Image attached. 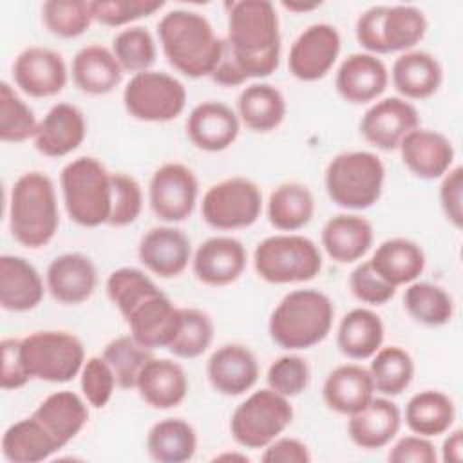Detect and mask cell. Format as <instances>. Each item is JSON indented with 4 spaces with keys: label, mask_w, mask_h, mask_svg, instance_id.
Instances as JSON below:
<instances>
[{
    "label": "cell",
    "mask_w": 463,
    "mask_h": 463,
    "mask_svg": "<svg viewBox=\"0 0 463 463\" xmlns=\"http://www.w3.org/2000/svg\"><path fill=\"white\" fill-rule=\"evenodd\" d=\"M280 61V31L269 0H239L230 4L228 38L212 80L237 87L251 78L271 76Z\"/></svg>",
    "instance_id": "obj_1"
},
{
    "label": "cell",
    "mask_w": 463,
    "mask_h": 463,
    "mask_svg": "<svg viewBox=\"0 0 463 463\" xmlns=\"http://www.w3.org/2000/svg\"><path fill=\"white\" fill-rule=\"evenodd\" d=\"M157 36L168 63L186 78L197 80L212 76L215 71L224 40H221L206 16L174 9L157 24Z\"/></svg>",
    "instance_id": "obj_2"
},
{
    "label": "cell",
    "mask_w": 463,
    "mask_h": 463,
    "mask_svg": "<svg viewBox=\"0 0 463 463\" xmlns=\"http://www.w3.org/2000/svg\"><path fill=\"white\" fill-rule=\"evenodd\" d=\"M60 226L56 188L52 179L38 170L22 174L9 195V230L13 239L29 248L47 246Z\"/></svg>",
    "instance_id": "obj_3"
},
{
    "label": "cell",
    "mask_w": 463,
    "mask_h": 463,
    "mask_svg": "<svg viewBox=\"0 0 463 463\" xmlns=\"http://www.w3.org/2000/svg\"><path fill=\"white\" fill-rule=\"evenodd\" d=\"M335 306L318 289H295L271 311L268 331L271 340L288 351L309 349L331 331Z\"/></svg>",
    "instance_id": "obj_4"
},
{
    "label": "cell",
    "mask_w": 463,
    "mask_h": 463,
    "mask_svg": "<svg viewBox=\"0 0 463 463\" xmlns=\"http://www.w3.org/2000/svg\"><path fill=\"white\" fill-rule=\"evenodd\" d=\"M60 186L71 221L83 228H98L109 222L112 172L99 159L81 156L69 161L60 174Z\"/></svg>",
    "instance_id": "obj_5"
},
{
    "label": "cell",
    "mask_w": 463,
    "mask_h": 463,
    "mask_svg": "<svg viewBox=\"0 0 463 463\" xmlns=\"http://www.w3.org/2000/svg\"><path fill=\"white\" fill-rule=\"evenodd\" d=\"M385 166L367 150L336 154L326 166L324 184L329 199L345 210L371 208L382 197Z\"/></svg>",
    "instance_id": "obj_6"
},
{
    "label": "cell",
    "mask_w": 463,
    "mask_h": 463,
    "mask_svg": "<svg viewBox=\"0 0 463 463\" xmlns=\"http://www.w3.org/2000/svg\"><path fill=\"white\" fill-rule=\"evenodd\" d=\"M427 18L414 5H373L364 11L354 25L358 43L369 54L411 51L423 40Z\"/></svg>",
    "instance_id": "obj_7"
},
{
    "label": "cell",
    "mask_w": 463,
    "mask_h": 463,
    "mask_svg": "<svg viewBox=\"0 0 463 463\" xmlns=\"http://www.w3.org/2000/svg\"><path fill=\"white\" fill-rule=\"evenodd\" d=\"M257 275L269 284L313 280L322 269L320 248L298 233H277L260 241L253 251Z\"/></svg>",
    "instance_id": "obj_8"
},
{
    "label": "cell",
    "mask_w": 463,
    "mask_h": 463,
    "mask_svg": "<svg viewBox=\"0 0 463 463\" xmlns=\"http://www.w3.org/2000/svg\"><path fill=\"white\" fill-rule=\"evenodd\" d=\"M20 358L29 378L65 383L81 373L85 349L76 335L45 329L20 338Z\"/></svg>",
    "instance_id": "obj_9"
},
{
    "label": "cell",
    "mask_w": 463,
    "mask_h": 463,
    "mask_svg": "<svg viewBox=\"0 0 463 463\" xmlns=\"http://www.w3.org/2000/svg\"><path fill=\"white\" fill-rule=\"evenodd\" d=\"M293 421L289 398L273 389H259L239 403L230 420L233 439L244 449H264Z\"/></svg>",
    "instance_id": "obj_10"
},
{
    "label": "cell",
    "mask_w": 463,
    "mask_h": 463,
    "mask_svg": "<svg viewBox=\"0 0 463 463\" xmlns=\"http://www.w3.org/2000/svg\"><path fill=\"white\" fill-rule=\"evenodd\" d=\"M262 212V192L248 177H228L212 184L201 203L203 221L213 230H242L257 222Z\"/></svg>",
    "instance_id": "obj_11"
},
{
    "label": "cell",
    "mask_w": 463,
    "mask_h": 463,
    "mask_svg": "<svg viewBox=\"0 0 463 463\" xmlns=\"http://www.w3.org/2000/svg\"><path fill=\"white\" fill-rule=\"evenodd\" d=\"M125 110L139 121L166 123L186 107L184 85L163 71L134 74L123 90Z\"/></svg>",
    "instance_id": "obj_12"
},
{
    "label": "cell",
    "mask_w": 463,
    "mask_h": 463,
    "mask_svg": "<svg viewBox=\"0 0 463 463\" xmlns=\"http://www.w3.org/2000/svg\"><path fill=\"white\" fill-rule=\"evenodd\" d=\"M199 183L192 168L183 163L161 165L148 184V203L165 222L186 221L197 203Z\"/></svg>",
    "instance_id": "obj_13"
},
{
    "label": "cell",
    "mask_w": 463,
    "mask_h": 463,
    "mask_svg": "<svg viewBox=\"0 0 463 463\" xmlns=\"http://www.w3.org/2000/svg\"><path fill=\"white\" fill-rule=\"evenodd\" d=\"M340 33L331 24H313L293 42L288 56L289 72L300 81L322 80L340 54Z\"/></svg>",
    "instance_id": "obj_14"
},
{
    "label": "cell",
    "mask_w": 463,
    "mask_h": 463,
    "mask_svg": "<svg viewBox=\"0 0 463 463\" xmlns=\"http://www.w3.org/2000/svg\"><path fill=\"white\" fill-rule=\"evenodd\" d=\"M420 127L416 107L398 96L374 101L360 119V134L373 146L391 152L400 146L403 137Z\"/></svg>",
    "instance_id": "obj_15"
},
{
    "label": "cell",
    "mask_w": 463,
    "mask_h": 463,
    "mask_svg": "<svg viewBox=\"0 0 463 463\" xmlns=\"http://www.w3.org/2000/svg\"><path fill=\"white\" fill-rule=\"evenodd\" d=\"M14 85L31 98H51L67 85L63 56L47 47H27L13 63Z\"/></svg>",
    "instance_id": "obj_16"
},
{
    "label": "cell",
    "mask_w": 463,
    "mask_h": 463,
    "mask_svg": "<svg viewBox=\"0 0 463 463\" xmlns=\"http://www.w3.org/2000/svg\"><path fill=\"white\" fill-rule=\"evenodd\" d=\"M137 257L150 273L161 279H175L192 260V242L179 228L156 226L141 237Z\"/></svg>",
    "instance_id": "obj_17"
},
{
    "label": "cell",
    "mask_w": 463,
    "mask_h": 463,
    "mask_svg": "<svg viewBox=\"0 0 463 463\" xmlns=\"http://www.w3.org/2000/svg\"><path fill=\"white\" fill-rule=\"evenodd\" d=\"M246 260L248 253L241 241L217 235L199 244L192 257V268L199 282L221 288L235 282L244 273Z\"/></svg>",
    "instance_id": "obj_18"
},
{
    "label": "cell",
    "mask_w": 463,
    "mask_h": 463,
    "mask_svg": "<svg viewBox=\"0 0 463 463\" xmlns=\"http://www.w3.org/2000/svg\"><path fill=\"white\" fill-rule=\"evenodd\" d=\"M130 335L148 349H161L174 342L181 326V307L163 293H156L143 300L125 318Z\"/></svg>",
    "instance_id": "obj_19"
},
{
    "label": "cell",
    "mask_w": 463,
    "mask_h": 463,
    "mask_svg": "<svg viewBox=\"0 0 463 463\" xmlns=\"http://www.w3.org/2000/svg\"><path fill=\"white\" fill-rule=\"evenodd\" d=\"M241 119L222 101H203L192 109L186 119V136L204 152H222L239 137Z\"/></svg>",
    "instance_id": "obj_20"
},
{
    "label": "cell",
    "mask_w": 463,
    "mask_h": 463,
    "mask_svg": "<svg viewBox=\"0 0 463 463\" xmlns=\"http://www.w3.org/2000/svg\"><path fill=\"white\" fill-rule=\"evenodd\" d=\"M405 168L420 179H439L454 163L456 152L447 136L430 128H414L400 143Z\"/></svg>",
    "instance_id": "obj_21"
},
{
    "label": "cell",
    "mask_w": 463,
    "mask_h": 463,
    "mask_svg": "<svg viewBox=\"0 0 463 463\" xmlns=\"http://www.w3.org/2000/svg\"><path fill=\"white\" fill-rule=\"evenodd\" d=\"M257 356L242 344H224L217 347L206 362L210 385L224 396H241L259 380Z\"/></svg>",
    "instance_id": "obj_22"
},
{
    "label": "cell",
    "mask_w": 463,
    "mask_h": 463,
    "mask_svg": "<svg viewBox=\"0 0 463 463\" xmlns=\"http://www.w3.org/2000/svg\"><path fill=\"white\" fill-rule=\"evenodd\" d=\"M389 83L385 63L369 52L349 54L338 67L335 87L338 96L353 105L371 103L383 94Z\"/></svg>",
    "instance_id": "obj_23"
},
{
    "label": "cell",
    "mask_w": 463,
    "mask_h": 463,
    "mask_svg": "<svg viewBox=\"0 0 463 463\" xmlns=\"http://www.w3.org/2000/svg\"><path fill=\"white\" fill-rule=\"evenodd\" d=\"M87 136L83 112L71 103H56L49 109L34 132V146L45 157H65L74 152Z\"/></svg>",
    "instance_id": "obj_24"
},
{
    "label": "cell",
    "mask_w": 463,
    "mask_h": 463,
    "mask_svg": "<svg viewBox=\"0 0 463 463\" xmlns=\"http://www.w3.org/2000/svg\"><path fill=\"white\" fill-rule=\"evenodd\" d=\"M47 289L54 300L76 306L89 300L98 284V271L83 253H63L51 260L45 271Z\"/></svg>",
    "instance_id": "obj_25"
},
{
    "label": "cell",
    "mask_w": 463,
    "mask_h": 463,
    "mask_svg": "<svg viewBox=\"0 0 463 463\" xmlns=\"http://www.w3.org/2000/svg\"><path fill=\"white\" fill-rule=\"evenodd\" d=\"M400 425V407L387 396H374L362 411L349 416L347 434L356 447L376 450L392 441Z\"/></svg>",
    "instance_id": "obj_26"
},
{
    "label": "cell",
    "mask_w": 463,
    "mask_h": 463,
    "mask_svg": "<svg viewBox=\"0 0 463 463\" xmlns=\"http://www.w3.org/2000/svg\"><path fill=\"white\" fill-rule=\"evenodd\" d=\"M373 224L356 213L333 215L322 228L320 242L324 251L338 264L360 260L373 246Z\"/></svg>",
    "instance_id": "obj_27"
},
{
    "label": "cell",
    "mask_w": 463,
    "mask_h": 463,
    "mask_svg": "<svg viewBox=\"0 0 463 463\" xmlns=\"http://www.w3.org/2000/svg\"><path fill=\"white\" fill-rule=\"evenodd\" d=\"M136 389L145 403L166 411L183 403L188 394V378L177 362L150 358L137 376Z\"/></svg>",
    "instance_id": "obj_28"
},
{
    "label": "cell",
    "mask_w": 463,
    "mask_h": 463,
    "mask_svg": "<svg viewBox=\"0 0 463 463\" xmlns=\"http://www.w3.org/2000/svg\"><path fill=\"white\" fill-rule=\"evenodd\" d=\"M43 298V280L38 269L24 257H0V306L5 311L34 309Z\"/></svg>",
    "instance_id": "obj_29"
},
{
    "label": "cell",
    "mask_w": 463,
    "mask_h": 463,
    "mask_svg": "<svg viewBox=\"0 0 463 463\" xmlns=\"http://www.w3.org/2000/svg\"><path fill=\"white\" fill-rule=\"evenodd\" d=\"M322 398L333 412L351 416L374 398V383L365 367L344 364L327 374L322 385Z\"/></svg>",
    "instance_id": "obj_30"
},
{
    "label": "cell",
    "mask_w": 463,
    "mask_h": 463,
    "mask_svg": "<svg viewBox=\"0 0 463 463\" xmlns=\"http://www.w3.org/2000/svg\"><path fill=\"white\" fill-rule=\"evenodd\" d=\"M391 80L403 99H427L438 92L443 69L434 54L411 49L394 60Z\"/></svg>",
    "instance_id": "obj_31"
},
{
    "label": "cell",
    "mask_w": 463,
    "mask_h": 463,
    "mask_svg": "<svg viewBox=\"0 0 463 463\" xmlns=\"http://www.w3.org/2000/svg\"><path fill=\"white\" fill-rule=\"evenodd\" d=\"M63 449L72 441L89 420L87 400L72 391H58L49 394L31 414Z\"/></svg>",
    "instance_id": "obj_32"
},
{
    "label": "cell",
    "mask_w": 463,
    "mask_h": 463,
    "mask_svg": "<svg viewBox=\"0 0 463 463\" xmlns=\"http://www.w3.org/2000/svg\"><path fill=\"white\" fill-rule=\"evenodd\" d=\"M72 80L76 87L90 96L112 92L123 80V69L110 49L90 43L72 58Z\"/></svg>",
    "instance_id": "obj_33"
},
{
    "label": "cell",
    "mask_w": 463,
    "mask_h": 463,
    "mask_svg": "<svg viewBox=\"0 0 463 463\" xmlns=\"http://www.w3.org/2000/svg\"><path fill=\"white\" fill-rule=\"evenodd\" d=\"M369 262L383 280L398 288L418 280L425 269V253L418 242L392 237L374 250Z\"/></svg>",
    "instance_id": "obj_34"
},
{
    "label": "cell",
    "mask_w": 463,
    "mask_h": 463,
    "mask_svg": "<svg viewBox=\"0 0 463 463\" xmlns=\"http://www.w3.org/2000/svg\"><path fill=\"white\" fill-rule=\"evenodd\" d=\"M383 336L385 327L382 318L373 309L354 307L338 324L336 345L351 360H367L382 347Z\"/></svg>",
    "instance_id": "obj_35"
},
{
    "label": "cell",
    "mask_w": 463,
    "mask_h": 463,
    "mask_svg": "<svg viewBox=\"0 0 463 463\" xmlns=\"http://www.w3.org/2000/svg\"><path fill=\"white\" fill-rule=\"evenodd\" d=\"M284 94L271 83H251L244 87L237 99L239 119L253 132H271L286 118Z\"/></svg>",
    "instance_id": "obj_36"
},
{
    "label": "cell",
    "mask_w": 463,
    "mask_h": 463,
    "mask_svg": "<svg viewBox=\"0 0 463 463\" xmlns=\"http://www.w3.org/2000/svg\"><path fill=\"white\" fill-rule=\"evenodd\" d=\"M456 420V405L450 396L441 391L427 389L412 394L405 405L407 427L425 438L445 434Z\"/></svg>",
    "instance_id": "obj_37"
},
{
    "label": "cell",
    "mask_w": 463,
    "mask_h": 463,
    "mask_svg": "<svg viewBox=\"0 0 463 463\" xmlns=\"http://www.w3.org/2000/svg\"><path fill=\"white\" fill-rule=\"evenodd\" d=\"M60 449L52 436L33 416L9 425L2 436V454L11 463H40Z\"/></svg>",
    "instance_id": "obj_38"
},
{
    "label": "cell",
    "mask_w": 463,
    "mask_h": 463,
    "mask_svg": "<svg viewBox=\"0 0 463 463\" xmlns=\"http://www.w3.org/2000/svg\"><path fill=\"white\" fill-rule=\"evenodd\" d=\"M315 213L311 190L297 181H288L271 190L268 199V221L275 230L297 232L304 228Z\"/></svg>",
    "instance_id": "obj_39"
},
{
    "label": "cell",
    "mask_w": 463,
    "mask_h": 463,
    "mask_svg": "<svg viewBox=\"0 0 463 463\" xmlns=\"http://www.w3.org/2000/svg\"><path fill=\"white\" fill-rule=\"evenodd\" d=\"M197 450L194 427L181 418H165L154 423L146 434V452L159 463H184Z\"/></svg>",
    "instance_id": "obj_40"
},
{
    "label": "cell",
    "mask_w": 463,
    "mask_h": 463,
    "mask_svg": "<svg viewBox=\"0 0 463 463\" xmlns=\"http://www.w3.org/2000/svg\"><path fill=\"white\" fill-rule=\"evenodd\" d=\"M367 371L373 378L374 391L391 398L402 394L411 385L414 378V362L405 349L387 345L380 347L371 356Z\"/></svg>",
    "instance_id": "obj_41"
},
{
    "label": "cell",
    "mask_w": 463,
    "mask_h": 463,
    "mask_svg": "<svg viewBox=\"0 0 463 463\" xmlns=\"http://www.w3.org/2000/svg\"><path fill=\"white\" fill-rule=\"evenodd\" d=\"M403 307L416 322L439 327L450 322L454 315V300L452 297L438 284L414 280L407 284L403 293Z\"/></svg>",
    "instance_id": "obj_42"
},
{
    "label": "cell",
    "mask_w": 463,
    "mask_h": 463,
    "mask_svg": "<svg viewBox=\"0 0 463 463\" xmlns=\"http://www.w3.org/2000/svg\"><path fill=\"white\" fill-rule=\"evenodd\" d=\"M101 356L110 365L116 383L121 389H134L141 369L152 356V349L141 345L132 335L118 336L110 340L105 347Z\"/></svg>",
    "instance_id": "obj_43"
},
{
    "label": "cell",
    "mask_w": 463,
    "mask_h": 463,
    "mask_svg": "<svg viewBox=\"0 0 463 463\" xmlns=\"http://www.w3.org/2000/svg\"><path fill=\"white\" fill-rule=\"evenodd\" d=\"M112 54L127 72L150 71L157 58V47L152 33L143 25H130L121 29L112 38Z\"/></svg>",
    "instance_id": "obj_44"
},
{
    "label": "cell",
    "mask_w": 463,
    "mask_h": 463,
    "mask_svg": "<svg viewBox=\"0 0 463 463\" xmlns=\"http://www.w3.org/2000/svg\"><path fill=\"white\" fill-rule=\"evenodd\" d=\"M105 289L110 302L118 307L123 318H127L130 311L137 307L143 300L161 291L154 284V280L137 268L114 269L107 279Z\"/></svg>",
    "instance_id": "obj_45"
},
{
    "label": "cell",
    "mask_w": 463,
    "mask_h": 463,
    "mask_svg": "<svg viewBox=\"0 0 463 463\" xmlns=\"http://www.w3.org/2000/svg\"><path fill=\"white\" fill-rule=\"evenodd\" d=\"M42 20L58 38H78L94 22L90 2L85 0H47L42 5Z\"/></svg>",
    "instance_id": "obj_46"
},
{
    "label": "cell",
    "mask_w": 463,
    "mask_h": 463,
    "mask_svg": "<svg viewBox=\"0 0 463 463\" xmlns=\"http://www.w3.org/2000/svg\"><path fill=\"white\" fill-rule=\"evenodd\" d=\"M38 121L33 109L7 83H0V139L4 143H24L34 137Z\"/></svg>",
    "instance_id": "obj_47"
},
{
    "label": "cell",
    "mask_w": 463,
    "mask_h": 463,
    "mask_svg": "<svg viewBox=\"0 0 463 463\" xmlns=\"http://www.w3.org/2000/svg\"><path fill=\"white\" fill-rule=\"evenodd\" d=\"M213 333V322L204 311L181 307V326L177 336L168 345V351L177 358H197L212 345Z\"/></svg>",
    "instance_id": "obj_48"
},
{
    "label": "cell",
    "mask_w": 463,
    "mask_h": 463,
    "mask_svg": "<svg viewBox=\"0 0 463 463\" xmlns=\"http://www.w3.org/2000/svg\"><path fill=\"white\" fill-rule=\"evenodd\" d=\"M143 210V190L136 177L125 172L112 174V199H110V226L123 228L139 217Z\"/></svg>",
    "instance_id": "obj_49"
},
{
    "label": "cell",
    "mask_w": 463,
    "mask_h": 463,
    "mask_svg": "<svg viewBox=\"0 0 463 463\" xmlns=\"http://www.w3.org/2000/svg\"><path fill=\"white\" fill-rule=\"evenodd\" d=\"M161 0H92L94 22L107 27H121L163 9Z\"/></svg>",
    "instance_id": "obj_50"
},
{
    "label": "cell",
    "mask_w": 463,
    "mask_h": 463,
    "mask_svg": "<svg viewBox=\"0 0 463 463\" xmlns=\"http://www.w3.org/2000/svg\"><path fill=\"white\" fill-rule=\"evenodd\" d=\"M311 371L307 362L298 354H282L268 369V387L275 392L293 398L302 394L309 385Z\"/></svg>",
    "instance_id": "obj_51"
},
{
    "label": "cell",
    "mask_w": 463,
    "mask_h": 463,
    "mask_svg": "<svg viewBox=\"0 0 463 463\" xmlns=\"http://www.w3.org/2000/svg\"><path fill=\"white\" fill-rule=\"evenodd\" d=\"M80 385L83 398L94 409H103L116 389V376L103 356H90L85 360L80 373Z\"/></svg>",
    "instance_id": "obj_52"
},
{
    "label": "cell",
    "mask_w": 463,
    "mask_h": 463,
    "mask_svg": "<svg viewBox=\"0 0 463 463\" xmlns=\"http://www.w3.org/2000/svg\"><path fill=\"white\" fill-rule=\"evenodd\" d=\"M349 289L356 300L369 306H383L394 295L396 288L383 280L371 266L369 260L360 262L349 275Z\"/></svg>",
    "instance_id": "obj_53"
},
{
    "label": "cell",
    "mask_w": 463,
    "mask_h": 463,
    "mask_svg": "<svg viewBox=\"0 0 463 463\" xmlns=\"http://www.w3.org/2000/svg\"><path fill=\"white\" fill-rule=\"evenodd\" d=\"M439 203L445 217L454 228L463 226V168L452 166L441 179Z\"/></svg>",
    "instance_id": "obj_54"
},
{
    "label": "cell",
    "mask_w": 463,
    "mask_h": 463,
    "mask_svg": "<svg viewBox=\"0 0 463 463\" xmlns=\"http://www.w3.org/2000/svg\"><path fill=\"white\" fill-rule=\"evenodd\" d=\"M387 459L391 463H436L438 452L430 438L425 436H403L389 450Z\"/></svg>",
    "instance_id": "obj_55"
},
{
    "label": "cell",
    "mask_w": 463,
    "mask_h": 463,
    "mask_svg": "<svg viewBox=\"0 0 463 463\" xmlns=\"http://www.w3.org/2000/svg\"><path fill=\"white\" fill-rule=\"evenodd\" d=\"M2 389L13 391L24 387L31 378L24 369L22 358H20V340L18 338H4L2 344Z\"/></svg>",
    "instance_id": "obj_56"
},
{
    "label": "cell",
    "mask_w": 463,
    "mask_h": 463,
    "mask_svg": "<svg viewBox=\"0 0 463 463\" xmlns=\"http://www.w3.org/2000/svg\"><path fill=\"white\" fill-rule=\"evenodd\" d=\"M260 459L264 463H309L311 452L304 441L279 436L264 447Z\"/></svg>",
    "instance_id": "obj_57"
},
{
    "label": "cell",
    "mask_w": 463,
    "mask_h": 463,
    "mask_svg": "<svg viewBox=\"0 0 463 463\" xmlns=\"http://www.w3.org/2000/svg\"><path fill=\"white\" fill-rule=\"evenodd\" d=\"M441 458H443V461H450V463H459L463 459V430L461 429L452 430L445 438L443 449H441Z\"/></svg>",
    "instance_id": "obj_58"
},
{
    "label": "cell",
    "mask_w": 463,
    "mask_h": 463,
    "mask_svg": "<svg viewBox=\"0 0 463 463\" xmlns=\"http://www.w3.org/2000/svg\"><path fill=\"white\" fill-rule=\"evenodd\" d=\"M282 5L289 11H297V13H302V11H311V9H317L320 5V2H315V4H297V2H282Z\"/></svg>",
    "instance_id": "obj_59"
},
{
    "label": "cell",
    "mask_w": 463,
    "mask_h": 463,
    "mask_svg": "<svg viewBox=\"0 0 463 463\" xmlns=\"http://www.w3.org/2000/svg\"><path fill=\"white\" fill-rule=\"evenodd\" d=\"M213 459H215V461H217V459H219V461H221V459H239V461H248V456H244V454H230V452H228V454H219V456H215Z\"/></svg>",
    "instance_id": "obj_60"
}]
</instances>
